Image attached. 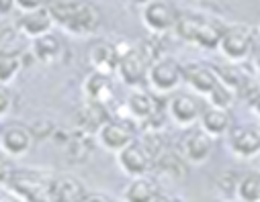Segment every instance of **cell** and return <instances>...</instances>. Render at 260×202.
I'll use <instances>...</instances> for the list:
<instances>
[{
    "mask_svg": "<svg viewBox=\"0 0 260 202\" xmlns=\"http://www.w3.org/2000/svg\"><path fill=\"white\" fill-rule=\"evenodd\" d=\"M158 202H184V200L178 198V196H172V194H160L158 196Z\"/></svg>",
    "mask_w": 260,
    "mask_h": 202,
    "instance_id": "obj_37",
    "label": "cell"
},
{
    "mask_svg": "<svg viewBox=\"0 0 260 202\" xmlns=\"http://www.w3.org/2000/svg\"><path fill=\"white\" fill-rule=\"evenodd\" d=\"M15 9V0H0V17H7Z\"/></svg>",
    "mask_w": 260,
    "mask_h": 202,
    "instance_id": "obj_34",
    "label": "cell"
},
{
    "mask_svg": "<svg viewBox=\"0 0 260 202\" xmlns=\"http://www.w3.org/2000/svg\"><path fill=\"white\" fill-rule=\"evenodd\" d=\"M136 129L138 125L132 120V118H109L99 131H96V143L105 149V151H111V153H119L123 147H127L132 141H136Z\"/></svg>",
    "mask_w": 260,
    "mask_h": 202,
    "instance_id": "obj_5",
    "label": "cell"
},
{
    "mask_svg": "<svg viewBox=\"0 0 260 202\" xmlns=\"http://www.w3.org/2000/svg\"><path fill=\"white\" fill-rule=\"evenodd\" d=\"M178 11L168 0H152L146 7H142V23L152 35L170 33L176 25Z\"/></svg>",
    "mask_w": 260,
    "mask_h": 202,
    "instance_id": "obj_11",
    "label": "cell"
},
{
    "mask_svg": "<svg viewBox=\"0 0 260 202\" xmlns=\"http://www.w3.org/2000/svg\"><path fill=\"white\" fill-rule=\"evenodd\" d=\"M236 200L238 202H260V172L250 170L240 176V182L236 188Z\"/></svg>",
    "mask_w": 260,
    "mask_h": 202,
    "instance_id": "obj_26",
    "label": "cell"
},
{
    "mask_svg": "<svg viewBox=\"0 0 260 202\" xmlns=\"http://www.w3.org/2000/svg\"><path fill=\"white\" fill-rule=\"evenodd\" d=\"M254 29L242 23L236 25H225L221 41H219V53L232 61V63H242L254 53Z\"/></svg>",
    "mask_w": 260,
    "mask_h": 202,
    "instance_id": "obj_2",
    "label": "cell"
},
{
    "mask_svg": "<svg viewBox=\"0 0 260 202\" xmlns=\"http://www.w3.org/2000/svg\"><path fill=\"white\" fill-rule=\"evenodd\" d=\"M182 84H186L192 94L205 98L219 84V78L213 65L201 61H188L182 65Z\"/></svg>",
    "mask_w": 260,
    "mask_h": 202,
    "instance_id": "obj_12",
    "label": "cell"
},
{
    "mask_svg": "<svg viewBox=\"0 0 260 202\" xmlns=\"http://www.w3.org/2000/svg\"><path fill=\"white\" fill-rule=\"evenodd\" d=\"M92 135L84 133L80 129H74L72 133H68L66 141L61 143V151L68 157V161L72 164H84L90 153H92Z\"/></svg>",
    "mask_w": 260,
    "mask_h": 202,
    "instance_id": "obj_21",
    "label": "cell"
},
{
    "mask_svg": "<svg viewBox=\"0 0 260 202\" xmlns=\"http://www.w3.org/2000/svg\"><path fill=\"white\" fill-rule=\"evenodd\" d=\"M125 110H127V118H132L136 125L142 127L146 120H150L162 108H160V100L156 94H152L144 88H134L125 100Z\"/></svg>",
    "mask_w": 260,
    "mask_h": 202,
    "instance_id": "obj_15",
    "label": "cell"
},
{
    "mask_svg": "<svg viewBox=\"0 0 260 202\" xmlns=\"http://www.w3.org/2000/svg\"><path fill=\"white\" fill-rule=\"evenodd\" d=\"M186 168L188 164L184 161V157L180 155V151H174V149H166L164 153H160L156 159H154V170L170 180H184L186 176Z\"/></svg>",
    "mask_w": 260,
    "mask_h": 202,
    "instance_id": "obj_25",
    "label": "cell"
},
{
    "mask_svg": "<svg viewBox=\"0 0 260 202\" xmlns=\"http://www.w3.org/2000/svg\"><path fill=\"white\" fill-rule=\"evenodd\" d=\"M25 67V55L11 47H0V84L11 86Z\"/></svg>",
    "mask_w": 260,
    "mask_h": 202,
    "instance_id": "obj_24",
    "label": "cell"
},
{
    "mask_svg": "<svg viewBox=\"0 0 260 202\" xmlns=\"http://www.w3.org/2000/svg\"><path fill=\"white\" fill-rule=\"evenodd\" d=\"M53 174L43 170H15L7 188L23 202H51Z\"/></svg>",
    "mask_w": 260,
    "mask_h": 202,
    "instance_id": "obj_1",
    "label": "cell"
},
{
    "mask_svg": "<svg viewBox=\"0 0 260 202\" xmlns=\"http://www.w3.org/2000/svg\"><path fill=\"white\" fill-rule=\"evenodd\" d=\"M213 145H215V139L211 135L205 133L199 125H194V127H188L180 137L178 151L188 166H203L213 155Z\"/></svg>",
    "mask_w": 260,
    "mask_h": 202,
    "instance_id": "obj_6",
    "label": "cell"
},
{
    "mask_svg": "<svg viewBox=\"0 0 260 202\" xmlns=\"http://www.w3.org/2000/svg\"><path fill=\"white\" fill-rule=\"evenodd\" d=\"M47 5V0H15V9L19 13H31L37 9H43Z\"/></svg>",
    "mask_w": 260,
    "mask_h": 202,
    "instance_id": "obj_31",
    "label": "cell"
},
{
    "mask_svg": "<svg viewBox=\"0 0 260 202\" xmlns=\"http://www.w3.org/2000/svg\"><path fill=\"white\" fill-rule=\"evenodd\" d=\"M134 5H138V7H146L148 3H152V0H132Z\"/></svg>",
    "mask_w": 260,
    "mask_h": 202,
    "instance_id": "obj_38",
    "label": "cell"
},
{
    "mask_svg": "<svg viewBox=\"0 0 260 202\" xmlns=\"http://www.w3.org/2000/svg\"><path fill=\"white\" fill-rule=\"evenodd\" d=\"M121 59V47L111 41H96L88 49V63L92 72H101L107 76L117 74V65Z\"/></svg>",
    "mask_w": 260,
    "mask_h": 202,
    "instance_id": "obj_16",
    "label": "cell"
},
{
    "mask_svg": "<svg viewBox=\"0 0 260 202\" xmlns=\"http://www.w3.org/2000/svg\"><path fill=\"white\" fill-rule=\"evenodd\" d=\"M228 147L240 159H252L260 155V131L256 127H232L228 133Z\"/></svg>",
    "mask_w": 260,
    "mask_h": 202,
    "instance_id": "obj_14",
    "label": "cell"
},
{
    "mask_svg": "<svg viewBox=\"0 0 260 202\" xmlns=\"http://www.w3.org/2000/svg\"><path fill=\"white\" fill-rule=\"evenodd\" d=\"M236 98H238V94L232 90V88H228L225 84H217L207 96H205V100H207V104L209 106H217V108H232V104L236 102Z\"/></svg>",
    "mask_w": 260,
    "mask_h": 202,
    "instance_id": "obj_27",
    "label": "cell"
},
{
    "mask_svg": "<svg viewBox=\"0 0 260 202\" xmlns=\"http://www.w3.org/2000/svg\"><path fill=\"white\" fill-rule=\"evenodd\" d=\"M248 106H250V110L260 118V88L248 98Z\"/></svg>",
    "mask_w": 260,
    "mask_h": 202,
    "instance_id": "obj_32",
    "label": "cell"
},
{
    "mask_svg": "<svg viewBox=\"0 0 260 202\" xmlns=\"http://www.w3.org/2000/svg\"><path fill=\"white\" fill-rule=\"evenodd\" d=\"M182 84V63L170 55H164L150 63L148 86L154 94H172Z\"/></svg>",
    "mask_w": 260,
    "mask_h": 202,
    "instance_id": "obj_4",
    "label": "cell"
},
{
    "mask_svg": "<svg viewBox=\"0 0 260 202\" xmlns=\"http://www.w3.org/2000/svg\"><path fill=\"white\" fill-rule=\"evenodd\" d=\"M111 118L107 104L101 102H92V100H84V104L76 110V129L96 135V131Z\"/></svg>",
    "mask_w": 260,
    "mask_h": 202,
    "instance_id": "obj_19",
    "label": "cell"
},
{
    "mask_svg": "<svg viewBox=\"0 0 260 202\" xmlns=\"http://www.w3.org/2000/svg\"><path fill=\"white\" fill-rule=\"evenodd\" d=\"M158 196H160V188L156 180H152L150 176L129 178V182L121 190L123 202H158Z\"/></svg>",
    "mask_w": 260,
    "mask_h": 202,
    "instance_id": "obj_20",
    "label": "cell"
},
{
    "mask_svg": "<svg viewBox=\"0 0 260 202\" xmlns=\"http://www.w3.org/2000/svg\"><path fill=\"white\" fill-rule=\"evenodd\" d=\"M82 94L86 100L109 104L113 98V82L111 76L101 74V72H90L84 82H82Z\"/></svg>",
    "mask_w": 260,
    "mask_h": 202,
    "instance_id": "obj_23",
    "label": "cell"
},
{
    "mask_svg": "<svg viewBox=\"0 0 260 202\" xmlns=\"http://www.w3.org/2000/svg\"><path fill=\"white\" fill-rule=\"evenodd\" d=\"M0 47H5L3 45V27H0Z\"/></svg>",
    "mask_w": 260,
    "mask_h": 202,
    "instance_id": "obj_39",
    "label": "cell"
},
{
    "mask_svg": "<svg viewBox=\"0 0 260 202\" xmlns=\"http://www.w3.org/2000/svg\"><path fill=\"white\" fill-rule=\"evenodd\" d=\"M31 55L41 65H47V67L59 65L66 59V43H63L59 35L49 31L31 41Z\"/></svg>",
    "mask_w": 260,
    "mask_h": 202,
    "instance_id": "obj_13",
    "label": "cell"
},
{
    "mask_svg": "<svg viewBox=\"0 0 260 202\" xmlns=\"http://www.w3.org/2000/svg\"><path fill=\"white\" fill-rule=\"evenodd\" d=\"M13 166H11V157H7L5 153H0V188H7L11 176H13Z\"/></svg>",
    "mask_w": 260,
    "mask_h": 202,
    "instance_id": "obj_30",
    "label": "cell"
},
{
    "mask_svg": "<svg viewBox=\"0 0 260 202\" xmlns=\"http://www.w3.org/2000/svg\"><path fill=\"white\" fill-rule=\"evenodd\" d=\"M258 29H260V25H258Z\"/></svg>",
    "mask_w": 260,
    "mask_h": 202,
    "instance_id": "obj_40",
    "label": "cell"
},
{
    "mask_svg": "<svg viewBox=\"0 0 260 202\" xmlns=\"http://www.w3.org/2000/svg\"><path fill=\"white\" fill-rule=\"evenodd\" d=\"M117 166L127 178L150 176V172L154 170V157L150 155L142 139H136L117 153Z\"/></svg>",
    "mask_w": 260,
    "mask_h": 202,
    "instance_id": "obj_9",
    "label": "cell"
},
{
    "mask_svg": "<svg viewBox=\"0 0 260 202\" xmlns=\"http://www.w3.org/2000/svg\"><path fill=\"white\" fill-rule=\"evenodd\" d=\"M199 127L205 133H209L213 139H219L223 135H228L232 129V114L228 108H217V106L205 104L201 118H199Z\"/></svg>",
    "mask_w": 260,
    "mask_h": 202,
    "instance_id": "obj_22",
    "label": "cell"
},
{
    "mask_svg": "<svg viewBox=\"0 0 260 202\" xmlns=\"http://www.w3.org/2000/svg\"><path fill=\"white\" fill-rule=\"evenodd\" d=\"M88 190L84 182L72 174L53 176L51 182V202H84Z\"/></svg>",
    "mask_w": 260,
    "mask_h": 202,
    "instance_id": "obj_18",
    "label": "cell"
},
{
    "mask_svg": "<svg viewBox=\"0 0 260 202\" xmlns=\"http://www.w3.org/2000/svg\"><path fill=\"white\" fill-rule=\"evenodd\" d=\"M0 202H23L17 194H13L9 188H0Z\"/></svg>",
    "mask_w": 260,
    "mask_h": 202,
    "instance_id": "obj_33",
    "label": "cell"
},
{
    "mask_svg": "<svg viewBox=\"0 0 260 202\" xmlns=\"http://www.w3.org/2000/svg\"><path fill=\"white\" fill-rule=\"evenodd\" d=\"M103 25V11L94 0H80L72 17L59 29L72 37H90Z\"/></svg>",
    "mask_w": 260,
    "mask_h": 202,
    "instance_id": "obj_7",
    "label": "cell"
},
{
    "mask_svg": "<svg viewBox=\"0 0 260 202\" xmlns=\"http://www.w3.org/2000/svg\"><path fill=\"white\" fill-rule=\"evenodd\" d=\"M84 202H111V200L107 196H103V194H88Z\"/></svg>",
    "mask_w": 260,
    "mask_h": 202,
    "instance_id": "obj_36",
    "label": "cell"
},
{
    "mask_svg": "<svg viewBox=\"0 0 260 202\" xmlns=\"http://www.w3.org/2000/svg\"><path fill=\"white\" fill-rule=\"evenodd\" d=\"M240 172H234V170H228L223 172L219 178H217V192L223 196V198H234L236 200V188H238V182H240Z\"/></svg>",
    "mask_w": 260,
    "mask_h": 202,
    "instance_id": "obj_28",
    "label": "cell"
},
{
    "mask_svg": "<svg viewBox=\"0 0 260 202\" xmlns=\"http://www.w3.org/2000/svg\"><path fill=\"white\" fill-rule=\"evenodd\" d=\"M150 59L142 51V47H125L121 49V59L117 65V76L127 88H142L148 82Z\"/></svg>",
    "mask_w": 260,
    "mask_h": 202,
    "instance_id": "obj_3",
    "label": "cell"
},
{
    "mask_svg": "<svg viewBox=\"0 0 260 202\" xmlns=\"http://www.w3.org/2000/svg\"><path fill=\"white\" fill-rule=\"evenodd\" d=\"M53 27H55V23H53L47 7L31 11V13H21V17L15 21V31L21 33L23 37L31 39V41L49 33Z\"/></svg>",
    "mask_w": 260,
    "mask_h": 202,
    "instance_id": "obj_17",
    "label": "cell"
},
{
    "mask_svg": "<svg viewBox=\"0 0 260 202\" xmlns=\"http://www.w3.org/2000/svg\"><path fill=\"white\" fill-rule=\"evenodd\" d=\"M15 108V96L9 86L0 84V120L7 118Z\"/></svg>",
    "mask_w": 260,
    "mask_h": 202,
    "instance_id": "obj_29",
    "label": "cell"
},
{
    "mask_svg": "<svg viewBox=\"0 0 260 202\" xmlns=\"http://www.w3.org/2000/svg\"><path fill=\"white\" fill-rule=\"evenodd\" d=\"M203 106L205 104L201 102V96L192 94V92H180V94H174V96L168 98V102H166V114H168V118L176 127L188 129V127L199 125Z\"/></svg>",
    "mask_w": 260,
    "mask_h": 202,
    "instance_id": "obj_8",
    "label": "cell"
},
{
    "mask_svg": "<svg viewBox=\"0 0 260 202\" xmlns=\"http://www.w3.org/2000/svg\"><path fill=\"white\" fill-rule=\"evenodd\" d=\"M252 70H254V80H256V84L260 86V53H256V55H254Z\"/></svg>",
    "mask_w": 260,
    "mask_h": 202,
    "instance_id": "obj_35",
    "label": "cell"
},
{
    "mask_svg": "<svg viewBox=\"0 0 260 202\" xmlns=\"http://www.w3.org/2000/svg\"><path fill=\"white\" fill-rule=\"evenodd\" d=\"M35 143V135L31 127L23 123H11L0 131V153H5L11 159L25 157Z\"/></svg>",
    "mask_w": 260,
    "mask_h": 202,
    "instance_id": "obj_10",
    "label": "cell"
}]
</instances>
